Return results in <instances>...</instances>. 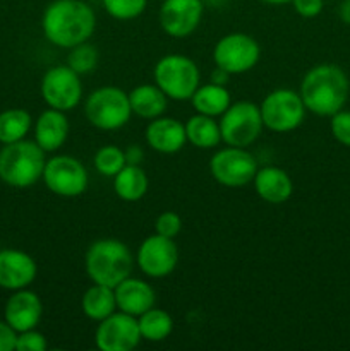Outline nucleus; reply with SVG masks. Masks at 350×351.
Wrapping results in <instances>:
<instances>
[{
	"label": "nucleus",
	"mask_w": 350,
	"mask_h": 351,
	"mask_svg": "<svg viewBox=\"0 0 350 351\" xmlns=\"http://www.w3.org/2000/svg\"><path fill=\"white\" fill-rule=\"evenodd\" d=\"M95 29L96 14L86 0H51L41 16L45 38L65 50L89 41Z\"/></svg>",
	"instance_id": "1"
},
{
	"label": "nucleus",
	"mask_w": 350,
	"mask_h": 351,
	"mask_svg": "<svg viewBox=\"0 0 350 351\" xmlns=\"http://www.w3.org/2000/svg\"><path fill=\"white\" fill-rule=\"evenodd\" d=\"M253 184L256 194L268 204H283L294 194V182L290 175L280 167L257 168Z\"/></svg>",
	"instance_id": "21"
},
{
	"label": "nucleus",
	"mask_w": 350,
	"mask_h": 351,
	"mask_svg": "<svg viewBox=\"0 0 350 351\" xmlns=\"http://www.w3.org/2000/svg\"><path fill=\"white\" fill-rule=\"evenodd\" d=\"M137 317L115 311L98 322L95 331V345L102 351H130L141 343Z\"/></svg>",
	"instance_id": "14"
},
{
	"label": "nucleus",
	"mask_w": 350,
	"mask_h": 351,
	"mask_svg": "<svg viewBox=\"0 0 350 351\" xmlns=\"http://www.w3.org/2000/svg\"><path fill=\"white\" fill-rule=\"evenodd\" d=\"M191 103L196 113L216 119V117H222L223 112L229 108L232 103V96H230L226 86H220L209 81L208 84H199V88L192 95Z\"/></svg>",
	"instance_id": "24"
},
{
	"label": "nucleus",
	"mask_w": 350,
	"mask_h": 351,
	"mask_svg": "<svg viewBox=\"0 0 350 351\" xmlns=\"http://www.w3.org/2000/svg\"><path fill=\"white\" fill-rule=\"evenodd\" d=\"M329 130L336 143L350 147V110H340L329 117Z\"/></svg>",
	"instance_id": "32"
},
{
	"label": "nucleus",
	"mask_w": 350,
	"mask_h": 351,
	"mask_svg": "<svg viewBox=\"0 0 350 351\" xmlns=\"http://www.w3.org/2000/svg\"><path fill=\"white\" fill-rule=\"evenodd\" d=\"M218 123L222 143L237 147H249L259 139L264 129L259 105L249 99L230 103L229 108L220 117Z\"/></svg>",
	"instance_id": "7"
},
{
	"label": "nucleus",
	"mask_w": 350,
	"mask_h": 351,
	"mask_svg": "<svg viewBox=\"0 0 350 351\" xmlns=\"http://www.w3.org/2000/svg\"><path fill=\"white\" fill-rule=\"evenodd\" d=\"M338 17L343 24L350 26V0H342V2H340Z\"/></svg>",
	"instance_id": "39"
},
{
	"label": "nucleus",
	"mask_w": 350,
	"mask_h": 351,
	"mask_svg": "<svg viewBox=\"0 0 350 351\" xmlns=\"http://www.w3.org/2000/svg\"><path fill=\"white\" fill-rule=\"evenodd\" d=\"M41 180L51 194L60 197H78L88 189L89 175L78 158L57 154L47 160Z\"/></svg>",
	"instance_id": "11"
},
{
	"label": "nucleus",
	"mask_w": 350,
	"mask_h": 351,
	"mask_svg": "<svg viewBox=\"0 0 350 351\" xmlns=\"http://www.w3.org/2000/svg\"><path fill=\"white\" fill-rule=\"evenodd\" d=\"M38 276V264L19 249L0 250V288L9 291L30 288Z\"/></svg>",
	"instance_id": "16"
},
{
	"label": "nucleus",
	"mask_w": 350,
	"mask_h": 351,
	"mask_svg": "<svg viewBox=\"0 0 350 351\" xmlns=\"http://www.w3.org/2000/svg\"><path fill=\"white\" fill-rule=\"evenodd\" d=\"M257 171V160L247 147L226 146L209 160V173L223 187L240 189L250 184Z\"/></svg>",
	"instance_id": "9"
},
{
	"label": "nucleus",
	"mask_w": 350,
	"mask_h": 351,
	"mask_svg": "<svg viewBox=\"0 0 350 351\" xmlns=\"http://www.w3.org/2000/svg\"><path fill=\"white\" fill-rule=\"evenodd\" d=\"M141 338L150 343H161L174 331V319L167 311L161 308H150L137 317Z\"/></svg>",
	"instance_id": "28"
},
{
	"label": "nucleus",
	"mask_w": 350,
	"mask_h": 351,
	"mask_svg": "<svg viewBox=\"0 0 350 351\" xmlns=\"http://www.w3.org/2000/svg\"><path fill=\"white\" fill-rule=\"evenodd\" d=\"M93 163H95V170L102 177L113 178L127 165L126 153L115 144H108V146H103L96 151Z\"/></svg>",
	"instance_id": "29"
},
{
	"label": "nucleus",
	"mask_w": 350,
	"mask_h": 351,
	"mask_svg": "<svg viewBox=\"0 0 350 351\" xmlns=\"http://www.w3.org/2000/svg\"><path fill=\"white\" fill-rule=\"evenodd\" d=\"M259 2L268 3V5H283V3H290L292 0H259Z\"/></svg>",
	"instance_id": "40"
},
{
	"label": "nucleus",
	"mask_w": 350,
	"mask_h": 351,
	"mask_svg": "<svg viewBox=\"0 0 350 351\" xmlns=\"http://www.w3.org/2000/svg\"><path fill=\"white\" fill-rule=\"evenodd\" d=\"M150 178L141 165H126L113 177V191L117 197L126 202H137L148 194Z\"/></svg>",
	"instance_id": "23"
},
{
	"label": "nucleus",
	"mask_w": 350,
	"mask_h": 351,
	"mask_svg": "<svg viewBox=\"0 0 350 351\" xmlns=\"http://www.w3.org/2000/svg\"><path fill=\"white\" fill-rule=\"evenodd\" d=\"M261 58V47L250 34L229 33L216 41L213 62L230 75L253 71Z\"/></svg>",
	"instance_id": "10"
},
{
	"label": "nucleus",
	"mask_w": 350,
	"mask_h": 351,
	"mask_svg": "<svg viewBox=\"0 0 350 351\" xmlns=\"http://www.w3.org/2000/svg\"><path fill=\"white\" fill-rule=\"evenodd\" d=\"M113 291H115L117 308L134 317H139L156 304V293L153 287L139 278H126L113 288Z\"/></svg>",
	"instance_id": "19"
},
{
	"label": "nucleus",
	"mask_w": 350,
	"mask_h": 351,
	"mask_svg": "<svg viewBox=\"0 0 350 351\" xmlns=\"http://www.w3.org/2000/svg\"><path fill=\"white\" fill-rule=\"evenodd\" d=\"M124 153H126L127 165H141L144 158V151L139 146H129L127 149H124Z\"/></svg>",
	"instance_id": "37"
},
{
	"label": "nucleus",
	"mask_w": 350,
	"mask_h": 351,
	"mask_svg": "<svg viewBox=\"0 0 350 351\" xmlns=\"http://www.w3.org/2000/svg\"><path fill=\"white\" fill-rule=\"evenodd\" d=\"M84 115L100 130L122 129L132 117L129 95L117 86H102L86 99Z\"/></svg>",
	"instance_id": "6"
},
{
	"label": "nucleus",
	"mask_w": 350,
	"mask_h": 351,
	"mask_svg": "<svg viewBox=\"0 0 350 351\" xmlns=\"http://www.w3.org/2000/svg\"><path fill=\"white\" fill-rule=\"evenodd\" d=\"M81 308L82 314L91 319V321H103L115 311H119L117 308L115 291H113V288L105 287V285L93 283L81 297Z\"/></svg>",
	"instance_id": "25"
},
{
	"label": "nucleus",
	"mask_w": 350,
	"mask_h": 351,
	"mask_svg": "<svg viewBox=\"0 0 350 351\" xmlns=\"http://www.w3.org/2000/svg\"><path fill=\"white\" fill-rule=\"evenodd\" d=\"M48 348V341L43 332L36 329L17 332L16 351H45Z\"/></svg>",
	"instance_id": "34"
},
{
	"label": "nucleus",
	"mask_w": 350,
	"mask_h": 351,
	"mask_svg": "<svg viewBox=\"0 0 350 351\" xmlns=\"http://www.w3.org/2000/svg\"><path fill=\"white\" fill-rule=\"evenodd\" d=\"M43 317V304L38 293L23 288L12 291L3 307V321L16 332L36 329Z\"/></svg>",
	"instance_id": "17"
},
{
	"label": "nucleus",
	"mask_w": 350,
	"mask_h": 351,
	"mask_svg": "<svg viewBox=\"0 0 350 351\" xmlns=\"http://www.w3.org/2000/svg\"><path fill=\"white\" fill-rule=\"evenodd\" d=\"M45 151L34 141L3 144L0 149V180L14 189H30L41 180L47 163Z\"/></svg>",
	"instance_id": "4"
},
{
	"label": "nucleus",
	"mask_w": 350,
	"mask_h": 351,
	"mask_svg": "<svg viewBox=\"0 0 350 351\" xmlns=\"http://www.w3.org/2000/svg\"><path fill=\"white\" fill-rule=\"evenodd\" d=\"M102 5L113 19L132 21L146 10L148 0H102Z\"/></svg>",
	"instance_id": "31"
},
{
	"label": "nucleus",
	"mask_w": 350,
	"mask_h": 351,
	"mask_svg": "<svg viewBox=\"0 0 350 351\" xmlns=\"http://www.w3.org/2000/svg\"><path fill=\"white\" fill-rule=\"evenodd\" d=\"M16 339L17 332L5 321H0V351L16 350Z\"/></svg>",
	"instance_id": "36"
},
{
	"label": "nucleus",
	"mask_w": 350,
	"mask_h": 351,
	"mask_svg": "<svg viewBox=\"0 0 350 351\" xmlns=\"http://www.w3.org/2000/svg\"><path fill=\"white\" fill-rule=\"evenodd\" d=\"M33 129V117L24 108H9L0 113V143L12 144L26 139Z\"/></svg>",
	"instance_id": "27"
},
{
	"label": "nucleus",
	"mask_w": 350,
	"mask_h": 351,
	"mask_svg": "<svg viewBox=\"0 0 350 351\" xmlns=\"http://www.w3.org/2000/svg\"><path fill=\"white\" fill-rule=\"evenodd\" d=\"M350 82L343 69L335 64H319L302 77L301 95L305 110L318 117H331L345 106Z\"/></svg>",
	"instance_id": "2"
},
{
	"label": "nucleus",
	"mask_w": 350,
	"mask_h": 351,
	"mask_svg": "<svg viewBox=\"0 0 350 351\" xmlns=\"http://www.w3.org/2000/svg\"><path fill=\"white\" fill-rule=\"evenodd\" d=\"M290 3L295 12L304 17V19L318 17L323 12V7H325V0H292Z\"/></svg>",
	"instance_id": "35"
},
{
	"label": "nucleus",
	"mask_w": 350,
	"mask_h": 351,
	"mask_svg": "<svg viewBox=\"0 0 350 351\" xmlns=\"http://www.w3.org/2000/svg\"><path fill=\"white\" fill-rule=\"evenodd\" d=\"M96 64H98V50L95 45L84 41V43L69 48L67 65L79 75L95 71Z\"/></svg>",
	"instance_id": "30"
},
{
	"label": "nucleus",
	"mask_w": 350,
	"mask_h": 351,
	"mask_svg": "<svg viewBox=\"0 0 350 351\" xmlns=\"http://www.w3.org/2000/svg\"><path fill=\"white\" fill-rule=\"evenodd\" d=\"M259 110L264 127L278 134L299 129L307 112L299 91L288 88H278L268 93L259 103Z\"/></svg>",
	"instance_id": "8"
},
{
	"label": "nucleus",
	"mask_w": 350,
	"mask_h": 351,
	"mask_svg": "<svg viewBox=\"0 0 350 351\" xmlns=\"http://www.w3.org/2000/svg\"><path fill=\"white\" fill-rule=\"evenodd\" d=\"M136 264L148 278L158 280L170 276L178 264L177 243L174 239L153 233L141 242L136 252Z\"/></svg>",
	"instance_id": "13"
},
{
	"label": "nucleus",
	"mask_w": 350,
	"mask_h": 351,
	"mask_svg": "<svg viewBox=\"0 0 350 351\" xmlns=\"http://www.w3.org/2000/svg\"><path fill=\"white\" fill-rule=\"evenodd\" d=\"M40 93L48 108L71 112L82 98L81 75L67 64L50 67L41 77Z\"/></svg>",
	"instance_id": "12"
},
{
	"label": "nucleus",
	"mask_w": 350,
	"mask_h": 351,
	"mask_svg": "<svg viewBox=\"0 0 350 351\" xmlns=\"http://www.w3.org/2000/svg\"><path fill=\"white\" fill-rule=\"evenodd\" d=\"M144 139L151 149L161 154L178 153L187 143L184 123L163 115L150 120L144 130Z\"/></svg>",
	"instance_id": "18"
},
{
	"label": "nucleus",
	"mask_w": 350,
	"mask_h": 351,
	"mask_svg": "<svg viewBox=\"0 0 350 351\" xmlns=\"http://www.w3.org/2000/svg\"><path fill=\"white\" fill-rule=\"evenodd\" d=\"M136 257L119 239H100L89 245L84 256L86 274L93 283L115 288L132 274Z\"/></svg>",
	"instance_id": "3"
},
{
	"label": "nucleus",
	"mask_w": 350,
	"mask_h": 351,
	"mask_svg": "<svg viewBox=\"0 0 350 351\" xmlns=\"http://www.w3.org/2000/svg\"><path fill=\"white\" fill-rule=\"evenodd\" d=\"M211 82H215V84H220V86H226V82L230 81V74L226 71H223V69L216 67L215 71L211 72V79H209Z\"/></svg>",
	"instance_id": "38"
},
{
	"label": "nucleus",
	"mask_w": 350,
	"mask_h": 351,
	"mask_svg": "<svg viewBox=\"0 0 350 351\" xmlns=\"http://www.w3.org/2000/svg\"><path fill=\"white\" fill-rule=\"evenodd\" d=\"M182 230V219L177 213L174 211H163L158 215L154 219V233L158 235L168 237V239H175Z\"/></svg>",
	"instance_id": "33"
},
{
	"label": "nucleus",
	"mask_w": 350,
	"mask_h": 351,
	"mask_svg": "<svg viewBox=\"0 0 350 351\" xmlns=\"http://www.w3.org/2000/svg\"><path fill=\"white\" fill-rule=\"evenodd\" d=\"M69 119L65 112L55 108H47L40 113L33 125L34 143L45 151V153H55L65 144L69 137Z\"/></svg>",
	"instance_id": "20"
},
{
	"label": "nucleus",
	"mask_w": 350,
	"mask_h": 351,
	"mask_svg": "<svg viewBox=\"0 0 350 351\" xmlns=\"http://www.w3.org/2000/svg\"><path fill=\"white\" fill-rule=\"evenodd\" d=\"M154 84L175 101H187L201 84V72L192 58L180 53H168L154 64Z\"/></svg>",
	"instance_id": "5"
},
{
	"label": "nucleus",
	"mask_w": 350,
	"mask_h": 351,
	"mask_svg": "<svg viewBox=\"0 0 350 351\" xmlns=\"http://www.w3.org/2000/svg\"><path fill=\"white\" fill-rule=\"evenodd\" d=\"M132 115L144 120H153L163 115L168 106V96L156 84H139L129 93Z\"/></svg>",
	"instance_id": "22"
},
{
	"label": "nucleus",
	"mask_w": 350,
	"mask_h": 351,
	"mask_svg": "<svg viewBox=\"0 0 350 351\" xmlns=\"http://www.w3.org/2000/svg\"><path fill=\"white\" fill-rule=\"evenodd\" d=\"M184 127L187 143L198 149H215L222 143L220 123L213 117L196 113V115L189 117Z\"/></svg>",
	"instance_id": "26"
},
{
	"label": "nucleus",
	"mask_w": 350,
	"mask_h": 351,
	"mask_svg": "<svg viewBox=\"0 0 350 351\" xmlns=\"http://www.w3.org/2000/svg\"><path fill=\"white\" fill-rule=\"evenodd\" d=\"M205 14V0H163L158 21L163 33L172 38H187L199 27Z\"/></svg>",
	"instance_id": "15"
}]
</instances>
